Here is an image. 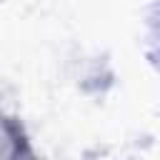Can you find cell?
Returning <instances> with one entry per match:
<instances>
[{
    "mask_svg": "<svg viewBox=\"0 0 160 160\" xmlns=\"http://www.w3.org/2000/svg\"><path fill=\"white\" fill-rule=\"evenodd\" d=\"M20 152H25L22 128L12 118L0 115V155H20Z\"/></svg>",
    "mask_w": 160,
    "mask_h": 160,
    "instance_id": "obj_1",
    "label": "cell"
}]
</instances>
